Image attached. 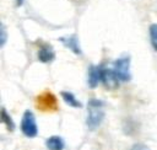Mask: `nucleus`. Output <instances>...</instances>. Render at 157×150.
Listing matches in <instances>:
<instances>
[{
	"label": "nucleus",
	"mask_w": 157,
	"mask_h": 150,
	"mask_svg": "<svg viewBox=\"0 0 157 150\" xmlns=\"http://www.w3.org/2000/svg\"><path fill=\"white\" fill-rule=\"evenodd\" d=\"M60 96H61L63 101H64L67 106L74 107V108H80V107H82V103L76 98V96H75L72 92H70V91H61Z\"/></svg>",
	"instance_id": "10"
},
{
	"label": "nucleus",
	"mask_w": 157,
	"mask_h": 150,
	"mask_svg": "<svg viewBox=\"0 0 157 150\" xmlns=\"http://www.w3.org/2000/svg\"><path fill=\"white\" fill-rule=\"evenodd\" d=\"M132 150H148V149L146 146H144V145H135L132 148Z\"/></svg>",
	"instance_id": "14"
},
{
	"label": "nucleus",
	"mask_w": 157,
	"mask_h": 150,
	"mask_svg": "<svg viewBox=\"0 0 157 150\" xmlns=\"http://www.w3.org/2000/svg\"><path fill=\"white\" fill-rule=\"evenodd\" d=\"M38 108L42 111H55L58 107L56 97L50 92H44L37 98Z\"/></svg>",
	"instance_id": "4"
},
{
	"label": "nucleus",
	"mask_w": 157,
	"mask_h": 150,
	"mask_svg": "<svg viewBox=\"0 0 157 150\" xmlns=\"http://www.w3.org/2000/svg\"><path fill=\"white\" fill-rule=\"evenodd\" d=\"M104 102L99 98H90L87 102L86 125L90 130L97 129L104 119Z\"/></svg>",
	"instance_id": "1"
},
{
	"label": "nucleus",
	"mask_w": 157,
	"mask_h": 150,
	"mask_svg": "<svg viewBox=\"0 0 157 150\" xmlns=\"http://www.w3.org/2000/svg\"><path fill=\"white\" fill-rule=\"evenodd\" d=\"M55 59V52L52 45L43 44L38 49V60L42 63H50Z\"/></svg>",
	"instance_id": "8"
},
{
	"label": "nucleus",
	"mask_w": 157,
	"mask_h": 150,
	"mask_svg": "<svg viewBox=\"0 0 157 150\" xmlns=\"http://www.w3.org/2000/svg\"><path fill=\"white\" fill-rule=\"evenodd\" d=\"M0 33H1V36H0V45L1 47H4L5 45V43H6V38H7V34H6V28H5V26L4 25H1V27H0Z\"/></svg>",
	"instance_id": "13"
},
{
	"label": "nucleus",
	"mask_w": 157,
	"mask_h": 150,
	"mask_svg": "<svg viewBox=\"0 0 157 150\" xmlns=\"http://www.w3.org/2000/svg\"><path fill=\"white\" fill-rule=\"evenodd\" d=\"M16 4H17V6H21L23 4V0H16Z\"/></svg>",
	"instance_id": "15"
},
{
	"label": "nucleus",
	"mask_w": 157,
	"mask_h": 150,
	"mask_svg": "<svg viewBox=\"0 0 157 150\" xmlns=\"http://www.w3.org/2000/svg\"><path fill=\"white\" fill-rule=\"evenodd\" d=\"M150 33V42L155 52H157V23H152L148 28Z\"/></svg>",
	"instance_id": "12"
},
{
	"label": "nucleus",
	"mask_w": 157,
	"mask_h": 150,
	"mask_svg": "<svg viewBox=\"0 0 157 150\" xmlns=\"http://www.w3.org/2000/svg\"><path fill=\"white\" fill-rule=\"evenodd\" d=\"M20 129H21L22 134L27 138H34L38 135V125H37L36 116L31 109H26L23 112Z\"/></svg>",
	"instance_id": "2"
},
{
	"label": "nucleus",
	"mask_w": 157,
	"mask_h": 150,
	"mask_svg": "<svg viewBox=\"0 0 157 150\" xmlns=\"http://www.w3.org/2000/svg\"><path fill=\"white\" fill-rule=\"evenodd\" d=\"M102 68L101 65H91L88 68L87 84L91 89H94L99 82H102Z\"/></svg>",
	"instance_id": "7"
},
{
	"label": "nucleus",
	"mask_w": 157,
	"mask_h": 150,
	"mask_svg": "<svg viewBox=\"0 0 157 150\" xmlns=\"http://www.w3.org/2000/svg\"><path fill=\"white\" fill-rule=\"evenodd\" d=\"M119 79L117 77L113 68H102V84L107 89H117L119 86Z\"/></svg>",
	"instance_id": "5"
},
{
	"label": "nucleus",
	"mask_w": 157,
	"mask_h": 150,
	"mask_svg": "<svg viewBox=\"0 0 157 150\" xmlns=\"http://www.w3.org/2000/svg\"><path fill=\"white\" fill-rule=\"evenodd\" d=\"M45 146L48 150H64L65 141L60 135H52L45 140Z\"/></svg>",
	"instance_id": "9"
},
{
	"label": "nucleus",
	"mask_w": 157,
	"mask_h": 150,
	"mask_svg": "<svg viewBox=\"0 0 157 150\" xmlns=\"http://www.w3.org/2000/svg\"><path fill=\"white\" fill-rule=\"evenodd\" d=\"M1 122L6 125V128H7V130H10V132H12L13 129H15V122L12 120V118H11V116L6 112V109L5 108H2L1 109Z\"/></svg>",
	"instance_id": "11"
},
{
	"label": "nucleus",
	"mask_w": 157,
	"mask_h": 150,
	"mask_svg": "<svg viewBox=\"0 0 157 150\" xmlns=\"http://www.w3.org/2000/svg\"><path fill=\"white\" fill-rule=\"evenodd\" d=\"M59 41L67 49H70L72 53H75L76 55H81L82 54V50H81V47H80V42H78V38H77L76 34H70V36L60 37Z\"/></svg>",
	"instance_id": "6"
},
{
	"label": "nucleus",
	"mask_w": 157,
	"mask_h": 150,
	"mask_svg": "<svg viewBox=\"0 0 157 150\" xmlns=\"http://www.w3.org/2000/svg\"><path fill=\"white\" fill-rule=\"evenodd\" d=\"M113 70L119 79L120 82H126L131 79V73H130V57L124 55L114 60L113 63Z\"/></svg>",
	"instance_id": "3"
}]
</instances>
